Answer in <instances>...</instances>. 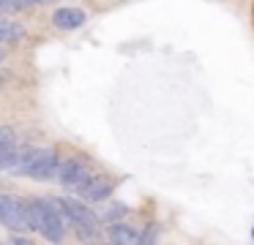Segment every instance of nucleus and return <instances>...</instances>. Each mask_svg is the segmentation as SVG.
Here are the masks:
<instances>
[{"label": "nucleus", "mask_w": 254, "mask_h": 245, "mask_svg": "<svg viewBox=\"0 0 254 245\" xmlns=\"http://www.w3.org/2000/svg\"><path fill=\"white\" fill-rule=\"evenodd\" d=\"M22 204H25L30 232H39L47 243H61L66 237L68 218L61 196H39V199H28Z\"/></svg>", "instance_id": "obj_1"}, {"label": "nucleus", "mask_w": 254, "mask_h": 245, "mask_svg": "<svg viewBox=\"0 0 254 245\" xmlns=\"http://www.w3.org/2000/svg\"><path fill=\"white\" fill-rule=\"evenodd\" d=\"M61 199H63V207H66L68 226L88 229V232H96V234L101 232V218L90 210L85 199H66V196H61Z\"/></svg>", "instance_id": "obj_2"}, {"label": "nucleus", "mask_w": 254, "mask_h": 245, "mask_svg": "<svg viewBox=\"0 0 254 245\" xmlns=\"http://www.w3.org/2000/svg\"><path fill=\"white\" fill-rule=\"evenodd\" d=\"M55 177H58V183H61L63 191H79L90 180V172L77 155H71V158H61Z\"/></svg>", "instance_id": "obj_3"}, {"label": "nucleus", "mask_w": 254, "mask_h": 245, "mask_svg": "<svg viewBox=\"0 0 254 245\" xmlns=\"http://www.w3.org/2000/svg\"><path fill=\"white\" fill-rule=\"evenodd\" d=\"M0 223L6 229H11V232H30L25 204L8 194H0Z\"/></svg>", "instance_id": "obj_4"}, {"label": "nucleus", "mask_w": 254, "mask_h": 245, "mask_svg": "<svg viewBox=\"0 0 254 245\" xmlns=\"http://www.w3.org/2000/svg\"><path fill=\"white\" fill-rule=\"evenodd\" d=\"M112 191H115V183H112L110 177H104V174H90V180L77 191V194H79V199H85L88 204H96V201L110 199Z\"/></svg>", "instance_id": "obj_5"}, {"label": "nucleus", "mask_w": 254, "mask_h": 245, "mask_svg": "<svg viewBox=\"0 0 254 245\" xmlns=\"http://www.w3.org/2000/svg\"><path fill=\"white\" fill-rule=\"evenodd\" d=\"M58 163H61V155H58L55 147H41L39 158H36L33 169H30V177H33V180H50V177H55Z\"/></svg>", "instance_id": "obj_6"}, {"label": "nucleus", "mask_w": 254, "mask_h": 245, "mask_svg": "<svg viewBox=\"0 0 254 245\" xmlns=\"http://www.w3.org/2000/svg\"><path fill=\"white\" fill-rule=\"evenodd\" d=\"M88 22V14L82 8H74V5H63V8L52 11V25L58 30H77Z\"/></svg>", "instance_id": "obj_7"}, {"label": "nucleus", "mask_w": 254, "mask_h": 245, "mask_svg": "<svg viewBox=\"0 0 254 245\" xmlns=\"http://www.w3.org/2000/svg\"><path fill=\"white\" fill-rule=\"evenodd\" d=\"M104 232L110 237V243H115V245H142V232L137 226H128V223L112 221Z\"/></svg>", "instance_id": "obj_8"}, {"label": "nucleus", "mask_w": 254, "mask_h": 245, "mask_svg": "<svg viewBox=\"0 0 254 245\" xmlns=\"http://www.w3.org/2000/svg\"><path fill=\"white\" fill-rule=\"evenodd\" d=\"M22 36H25L22 25H14V22L0 19V47H3V44H17V41H22Z\"/></svg>", "instance_id": "obj_9"}, {"label": "nucleus", "mask_w": 254, "mask_h": 245, "mask_svg": "<svg viewBox=\"0 0 254 245\" xmlns=\"http://www.w3.org/2000/svg\"><path fill=\"white\" fill-rule=\"evenodd\" d=\"M128 212V207L126 204H121V201H112V204H107V210H101V223H112V221H118V218H123Z\"/></svg>", "instance_id": "obj_10"}, {"label": "nucleus", "mask_w": 254, "mask_h": 245, "mask_svg": "<svg viewBox=\"0 0 254 245\" xmlns=\"http://www.w3.org/2000/svg\"><path fill=\"white\" fill-rule=\"evenodd\" d=\"M25 3L22 0H0V14L6 16V14H17V11H22Z\"/></svg>", "instance_id": "obj_11"}, {"label": "nucleus", "mask_w": 254, "mask_h": 245, "mask_svg": "<svg viewBox=\"0 0 254 245\" xmlns=\"http://www.w3.org/2000/svg\"><path fill=\"white\" fill-rule=\"evenodd\" d=\"M25 5H44V3H50V0H22Z\"/></svg>", "instance_id": "obj_12"}, {"label": "nucleus", "mask_w": 254, "mask_h": 245, "mask_svg": "<svg viewBox=\"0 0 254 245\" xmlns=\"http://www.w3.org/2000/svg\"><path fill=\"white\" fill-rule=\"evenodd\" d=\"M3 60H6V52H3V49H0V63H3Z\"/></svg>", "instance_id": "obj_13"}, {"label": "nucleus", "mask_w": 254, "mask_h": 245, "mask_svg": "<svg viewBox=\"0 0 254 245\" xmlns=\"http://www.w3.org/2000/svg\"><path fill=\"white\" fill-rule=\"evenodd\" d=\"M0 87H3V76H0Z\"/></svg>", "instance_id": "obj_14"}, {"label": "nucleus", "mask_w": 254, "mask_h": 245, "mask_svg": "<svg viewBox=\"0 0 254 245\" xmlns=\"http://www.w3.org/2000/svg\"><path fill=\"white\" fill-rule=\"evenodd\" d=\"M252 240H254V229H252Z\"/></svg>", "instance_id": "obj_15"}, {"label": "nucleus", "mask_w": 254, "mask_h": 245, "mask_svg": "<svg viewBox=\"0 0 254 245\" xmlns=\"http://www.w3.org/2000/svg\"><path fill=\"white\" fill-rule=\"evenodd\" d=\"M0 19H3V14H0Z\"/></svg>", "instance_id": "obj_16"}]
</instances>
